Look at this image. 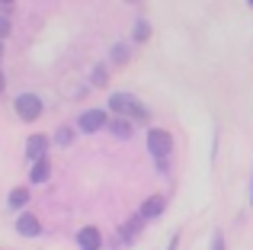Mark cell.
I'll return each mask as SVG.
<instances>
[{
	"label": "cell",
	"mask_w": 253,
	"mask_h": 250,
	"mask_svg": "<svg viewBox=\"0 0 253 250\" xmlns=\"http://www.w3.org/2000/svg\"><path fill=\"white\" fill-rule=\"evenodd\" d=\"M77 244H81V250H99L103 238H99L96 228H81V231H77Z\"/></svg>",
	"instance_id": "cell-8"
},
{
	"label": "cell",
	"mask_w": 253,
	"mask_h": 250,
	"mask_svg": "<svg viewBox=\"0 0 253 250\" xmlns=\"http://www.w3.org/2000/svg\"><path fill=\"white\" fill-rule=\"evenodd\" d=\"M250 3H253V0H250Z\"/></svg>",
	"instance_id": "cell-22"
},
{
	"label": "cell",
	"mask_w": 253,
	"mask_h": 250,
	"mask_svg": "<svg viewBox=\"0 0 253 250\" xmlns=\"http://www.w3.org/2000/svg\"><path fill=\"white\" fill-rule=\"evenodd\" d=\"M6 32H10V19L0 16V39H6Z\"/></svg>",
	"instance_id": "cell-15"
},
{
	"label": "cell",
	"mask_w": 253,
	"mask_h": 250,
	"mask_svg": "<svg viewBox=\"0 0 253 250\" xmlns=\"http://www.w3.org/2000/svg\"><path fill=\"white\" fill-rule=\"evenodd\" d=\"M71 138H74V131H71V128H68V125H64V128H58V135H55V141H58V144H61V148H68V144H71Z\"/></svg>",
	"instance_id": "cell-12"
},
{
	"label": "cell",
	"mask_w": 253,
	"mask_h": 250,
	"mask_svg": "<svg viewBox=\"0 0 253 250\" xmlns=\"http://www.w3.org/2000/svg\"><path fill=\"white\" fill-rule=\"evenodd\" d=\"M148 151L157 157V161H167L170 151H173V138H170V131H164V128H151V131H148Z\"/></svg>",
	"instance_id": "cell-1"
},
{
	"label": "cell",
	"mask_w": 253,
	"mask_h": 250,
	"mask_svg": "<svg viewBox=\"0 0 253 250\" xmlns=\"http://www.w3.org/2000/svg\"><path fill=\"white\" fill-rule=\"evenodd\" d=\"M0 3H13V0H0Z\"/></svg>",
	"instance_id": "cell-20"
},
{
	"label": "cell",
	"mask_w": 253,
	"mask_h": 250,
	"mask_svg": "<svg viewBox=\"0 0 253 250\" xmlns=\"http://www.w3.org/2000/svg\"><path fill=\"white\" fill-rule=\"evenodd\" d=\"M3 87H6V77H3V71H0V93H3Z\"/></svg>",
	"instance_id": "cell-18"
},
{
	"label": "cell",
	"mask_w": 253,
	"mask_h": 250,
	"mask_svg": "<svg viewBox=\"0 0 253 250\" xmlns=\"http://www.w3.org/2000/svg\"><path fill=\"white\" fill-rule=\"evenodd\" d=\"M135 103H138V100H135L131 93H112V96H109V109H112V113H119V116H128Z\"/></svg>",
	"instance_id": "cell-7"
},
{
	"label": "cell",
	"mask_w": 253,
	"mask_h": 250,
	"mask_svg": "<svg viewBox=\"0 0 253 250\" xmlns=\"http://www.w3.org/2000/svg\"><path fill=\"white\" fill-rule=\"evenodd\" d=\"M0 55H3V39H0Z\"/></svg>",
	"instance_id": "cell-19"
},
{
	"label": "cell",
	"mask_w": 253,
	"mask_h": 250,
	"mask_svg": "<svg viewBox=\"0 0 253 250\" xmlns=\"http://www.w3.org/2000/svg\"><path fill=\"white\" fill-rule=\"evenodd\" d=\"M13 106H16V116L26 119V122H36L39 116H42V100H39L36 93H19Z\"/></svg>",
	"instance_id": "cell-2"
},
{
	"label": "cell",
	"mask_w": 253,
	"mask_h": 250,
	"mask_svg": "<svg viewBox=\"0 0 253 250\" xmlns=\"http://www.w3.org/2000/svg\"><path fill=\"white\" fill-rule=\"evenodd\" d=\"M77 125H81V131H86V135H90V131H99L103 125H109V119H106L103 109H86L81 119H77Z\"/></svg>",
	"instance_id": "cell-3"
},
{
	"label": "cell",
	"mask_w": 253,
	"mask_h": 250,
	"mask_svg": "<svg viewBox=\"0 0 253 250\" xmlns=\"http://www.w3.org/2000/svg\"><path fill=\"white\" fill-rule=\"evenodd\" d=\"M109 128H112V135H116V138H122V141H125V138H131V122L125 119V116L112 119V122H109Z\"/></svg>",
	"instance_id": "cell-9"
},
{
	"label": "cell",
	"mask_w": 253,
	"mask_h": 250,
	"mask_svg": "<svg viewBox=\"0 0 253 250\" xmlns=\"http://www.w3.org/2000/svg\"><path fill=\"white\" fill-rule=\"evenodd\" d=\"M135 39H138V42H144V39H148V23H138L135 26Z\"/></svg>",
	"instance_id": "cell-14"
},
{
	"label": "cell",
	"mask_w": 253,
	"mask_h": 250,
	"mask_svg": "<svg viewBox=\"0 0 253 250\" xmlns=\"http://www.w3.org/2000/svg\"><path fill=\"white\" fill-rule=\"evenodd\" d=\"M48 176H51V164L48 161L32 164V183H48Z\"/></svg>",
	"instance_id": "cell-10"
},
{
	"label": "cell",
	"mask_w": 253,
	"mask_h": 250,
	"mask_svg": "<svg viewBox=\"0 0 253 250\" xmlns=\"http://www.w3.org/2000/svg\"><path fill=\"white\" fill-rule=\"evenodd\" d=\"M211 250H224V238H221V234H215V244H211Z\"/></svg>",
	"instance_id": "cell-17"
},
{
	"label": "cell",
	"mask_w": 253,
	"mask_h": 250,
	"mask_svg": "<svg viewBox=\"0 0 253 250\" xmlns=\"http://www.w3.org/2000/svg\"><path fill=\"white\" fill-rule=\"evenodd\" d=\"M250 196H253V189H250Z\"/></svg>",
	"instance_id": "cell-21"
},
{
	"label": "cell",
	"mask_w": 253,
	"mask_h": 250,
	"mask_svg": "<svg viewBox=\"0 0 253 250\" xmlns=\"http://www.w3.org/2000/svg\"><path fill=\"white\" fill-rule=\"evenodd\" d=\"M16 231L23 234V238H36V234L42 231V225H39V218H36V215L23 212V215H19V218H16Z\"/></svg>",
	"instance_id": "cell-6"
},
{
	"label": "cell",
	"mask_w": 253,
	"mask_h": 250,
	"mask_svg": "<svg viewBox=\"0 0 253 250\" xmlns=\"http://www.w3.org/2000/svg\"><path fill=\"white\" fill-rule=\"evenodd\" d=\"M26 202H29V193H26V189H13L10 193V206L13 208H23Z\"/></svg>",
	"instance_id": "cell-11"
},
{
	"label": "cell",
	"mask_w": 253,
	"mask_h": 250,
	"mask_svg": "<svg viewBox=\"0 0 253 250\" xmlns=\"http://www.w3.org/2000/svg\"><path fill=\"white\" fill-rule=\"evenodd\" d=\"M48 138H45V135H32L29 138V141H26V157H29V161L32 164H36V161H45V151H48Z\"/></svg>",
	"instance_id": "cell-4"
},
{
	"label": "cell",
	"mask_w": 253,
	"mask_h": 250,
	"mask_svg": "<svg viewBox=\"0 0 253 250\" xmlns=\"http://www.w3.org/2000/svg\"><path fill=\"white\" fill-rule=\"evenodd\" d=\"M93 81H96V83H106V71L96 68V71H93Z\"/></svg>",
	"instance_id": "cell-16"
},
{
	"label": "cell",
	"mask_w": 253,
	"mask_h": 250,
	"mask_svg": "<svg viewBox=\"0 0 253 250\" xmlns=\"http://www.w3.org/2000/svg\"><path fill=\"white\" fill-rule=\"evenodd\" d=\"M164 196H151V199H144V206H141V212H138V218L141 221H154V218H161V212H164Z\"/></svg>",
	"instance_id": "cell-5"
},
{
	"label": "cell",
	"mask_w": 253,
	"mask_h": 250,
	"mask_svg": "<svg viewBox=\"0 0 253 250\" xmlns=\"http://www.w3.org/2000/svg\"><path fill=\"white\" fill-rule=\"evenodd\" d=\"M112 58H116V61L122 64L125 58H128V45H116V48H112Z\"/></svg>",
	"instance_id": "cell-13"
}]
</instances>
